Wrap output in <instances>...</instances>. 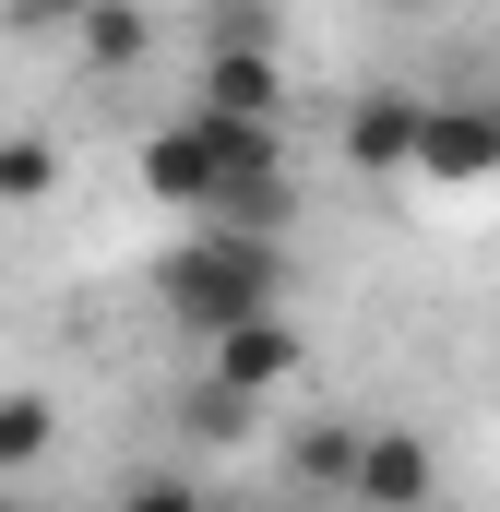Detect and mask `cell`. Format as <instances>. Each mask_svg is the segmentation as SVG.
I'll list each match as a JSON object with an SVG mask.
<instances>
[{"mask_svg":"<svg viewBox=\"0 0 500 512\" xmlns=\"http://www.w3.org/2000/svg\"><path fill=\"white\" fill-rule=\"evenodd\" d=\"M215 382H227V393L298 382V322H286V310H262V322H239V334H215Z\"/></svg>","mask_w":500,"mask_h":512,"instance_id":"7","label":"cell"},{"mask_svg":"<svg viewBox=\"0 0 500 512\" xmlns=\"http://www.w3.org/2000/svg\"><path fill=\"white\" fill-rule=\"evenodd\" d=\"M155 298H167V322H191V334L215 346V334L262 322V310H286V239H262V227H215V215H203V239L167 251Z\"/></svg>","mask_w":500,"mask_h":512,"instance_id":"2","label":"cell"},{"mask_svg":"<svg viewBox=\"0 0 500 512\" xmlns=\"http://www.w3.org/2000/svg\"><path fill=\"white\" fill-rule=\"evenodd\" d=\"M96 0H12V24H84Z\"/></svg>","mask_w":500,"mask_h":512,"instance_id":"13","label":"cell"},{"mask_svg":"<svg viewBox=\"0 0 500 512\" xmlns=\"http://www.w3.org/2000/svg\"><path fill=\"white\" fill-rule=\"evenodd\" d=\"M48 191H60V143L12 131V143H0V215H24V203H48Z\"/></svg>","mask_w":500,"mask_h":512,"instance_id":"11","label":"cell"},{"mask_svg":"<svg viewBox=\"0 0 500 512\" xmlns=\"http://www.w3.org/2000/svg\"><path fill=\"white\" fill-rule=\"evenodd\" d=\"M0 512H36V501H0Z\"/></svg>","mask_w":500,"mask_h":512,"instance_id":"14","label":"cell"},{"mask_svg":"<svg viewBox=\"0 0 500 512\" xmlns=\"http://www.w3.org/2000/svg\"><path fill=\"white\" fill-rule=\"evenodd\" d=\"M358 441H370V429H346V417H322V429H298V441H286V465H298V489H358Z\"/></svg>","mask_w":500,"mask_h":512,"instance_id":"9","label":"cell"},{"mask_svg":"<svg viewBox=\"0 0 500 512\" xmlns=\"http://www.w3.org/2000/svg\"><path fill=\"white\" fill-rule=\"evenodd\" d=\"M417 179H429V191H489L500 179V108L489 96H429V120H417Z\"/></svg>","mask_w":500,"mask_h":512,"instance_id":"3","label":"cell"},{"mask_svg":"<svg viewBox=\"0 0 500 512\" xmlns=\"http://www.w3.org/2000/svg\"><path fill=\"white\" fill-rule=\"evenodd\" d=\"M131 179L179 215H215V227H262L286 239V155H274V120H215V108H179V120L143 131Z\"/></svg>","mask_w":500,"mask_h":512,"instance_id":"1","label":"cell"},{"mask_svg":"<svg viewBox=\"0 0 500 512\" xmlns=\"http://www.w3.org/2000/svg\"><path fill=\"white\" fill-rule=\"evenodd\" d=\"M72 36H84V60H96V72H131V60L155 48V12H143V0H96Z\"/></svg>","mask_w":500,"mask_h":512,"instance_id":"8","label":"cell"},{"mask_svg":"<svg viewBox=\"0 0 500 512\" xmlns=\"http://www.w3.org/2000/svg\"><path fill=\"white\" fill-rule=\"evenodd\" d=\"M120 512H215V501H203V477H131Z\"/></svg>","mask_w":500,"mask_h":512,"instance_id":"12","label":"cell"},{"mask_svg":"<svg viewBox=\"0 0 500 512\" xmlns=\"http://www.w3.org/2000/svg\"><path fill=\"white\" fill-rule=\"evenodd\" d=\"M48 453H60V405L48 393H0V477H24Z\"/></svg>","mask_w":500,"mask_h":512,"instance_id":"10","label":"cell"},{"mask_svg":"<svg viewBox=\"0 0 500 512\" xmlns=\"http://www.w3.org/2000/svg\"><path fill=\"white\" fill-rule=\"evenodd\" d=\"M346 501H358V512H441V453H429L417 429H370Z\"/></svg>","mask_w":500,"mask_h":512,"instance_id":"4","label":"cell"},{"mask_svg":"<svg viewBox=\"0 0 500 512\" xmlns=\"http://www.w3.org/2000/svg\"><path fill=\"white\" fill-rule=\"evenodd\" d=\"M417 120H429V96L370 84V96L346 108V167H358V179H417Z\"/></svg>","mask_w":500,"mask_h":512,"instance_id":"5","label":"cell"},{"mask_svg":"<svg viewBox=\"0 0 500 512\" xmlns=\"http://www.w3.org/2000/svg\"><path fill=\"white\" fill-rule=\"evenodd\" d=\"M191 108H215V120H274V108H286L274 48H215V60H203V84H191Z\"/></svg>","mask_w":500,"mask_h":512,"instance_id":"6","label":"cell"}]
</instances>
